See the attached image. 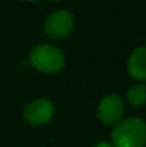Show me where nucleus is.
Instances as JSON below:
<instances>
[{"mask_svg": "<svg viewBox=\"0 0 146 147\" xmlns=\"http://www.w3.org/2000/svg\"><path fill=\"white\" fill-rule=\"evenodd\" d=\"M113 147H146V121L141 117H125L110 133Z\"/></svg>", "mask_w": 146, "mask_h": 147, "instance_id": "1", "label": "nucleus"}, {"mask_svg": "<svg viewBox=\"0 0 146 147\" xmlns=\"http://www.w3.org/2000/svg\"><path fill=\"white\" fill-rule=\"evenodd\" d=\"M30 66L43 74H54L65 69L66 56L54 45L40 43L36 45L29 53Z\"/></svg>", "mask_w": 146, "mask_h": 147, "instance_id": "2", "label": "nucleus"}, {"mask_svg": "<svg viewBox=\"0 0 146 147\" xmlns=\"http://www.w3.org/2000/svg\"><path fill=\"white\" fill-rule=\"evenodd\" d=\"M75 29V17L69 10L59 9L49 14L43 23V32L52 40H63L72 34Z\"/></svg>", "mask_w": 146, "mask_h": 147, "instance_id": "3", "label": "nucleus"}, {"mask_svg": "<svg viewBox=\"0 0 146 147\" xmlns=\"http://www.w3.org/2000/svg\"><path fill=\"white\" fill-rule=\"evenodd\" d=\"M125 113H126V104L119 94L109 93L99 100L97 119L102 124L115 127L125 119Z\"/></svg>", "mask_w": 146, "mask_h": 147, "instance_id": "4", "label": "nucleus"}, {"mask_svg": "<svg viewBox=\"0 0 146 147\" xmlns=\"http://www.w3.org/2000/svg\"><path fill=\"white\" fill-rule=\"evenodd\" d=\"M54 111H56V109H54V104L52 100L46 97H39L26 104V107L23 110V119L30 126L40 127V126L48 124L53 119Z\"/></svg>", "mask_w": 146, "mask_h": 147, "instance_id": "5", "label": "nucleus"}, {"mask_svg": "<svg viewBox=\"0 0 146 147\" xmlns=\"http://www.w3.org/2000/svg\"><path fill=\"white\" fill-rule=\"evenodd\" d=\"M128 73L138 83H146V46H138L128 59Z\"/></svg>", "mask_w": 146, "mask_h": 147, "instance_id": "6", "label": "nucleus"}, {"mask_svg": "<svg viewBox=\"0 0 146 147\" xmlns=\"http://www.w3.org/2000/svg\"><path fill=\"white\" fill-rule=\"evenodd\" d=\"M126 101L132 107H143L146 104V83H135L126 92Z\"/></svg>", "mask_w": 146, "mask_h": 147, "instance_id": "7", "label": "nucleus"}, {"mask_svg": "<svg viewBox=\"0 0 146 147\" xmlns=\"http://www.w3.org/2000/svg\"><path fill=\"white\" fill-rule=\"evenodd\" d=\"M93 147H113L110 142H99L97 144H95Z\"/></svg>", "mask_w": 146, "mask_h": 147, "instance_id": "8", "label": "nucleus"}, {"mask_svg": "<svg viewBox=\"0 0 146 147\" xmlns=\"http://www.w3.org/2000/svg\"><path fill=\"white\" fill-rule=\"evenodd\" d=\"M24 1H39V0H24Z\"/></svg>", "mask_w": 146, "mask_h": 147, "instance_id": "9", "label": "nucleus"}, {"mask_svg": "<svg viewBox=\"0 0 146 147\" xmlns=\"http://www.w3.org/2000/svg\"><path fill=\"white\" fill-rule=\"evenodd\" d=\"M50 1H56L57 3V1H62V0H50Z\"/></svg>", "mask_w": 146, "mask_h": 147, "instance_id": "10", "label": "nucleus"}]
</instances>
